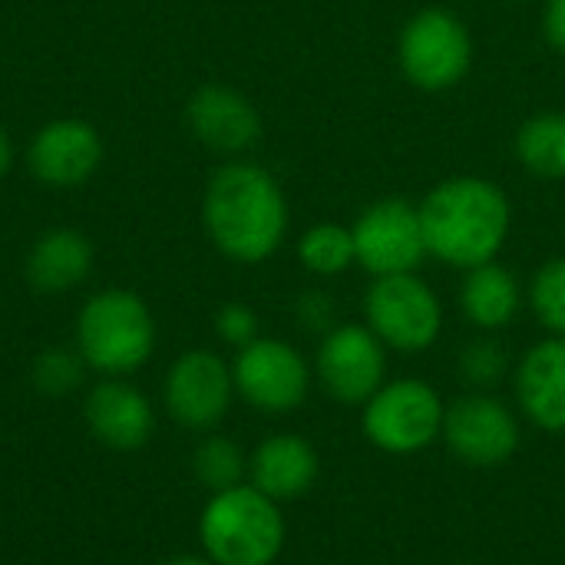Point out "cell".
Returning a JSON list of instances; mask_svg holds the SVG:
<instances>
[{
  "label": "cell",
  "instance_id": "15",
  "mask_svg": "<svg viewBox=\"0 0 565 565\" xmlns=\"http://www.w3.org/2000/svg\"><path fill=\"white\" fill-rule=\"evenodd\" d=\"M513 394L523 420L565 434V338L546 334L513 364Z\"/></svg>",
  "mask_w": 565,
  "mask_h": 565
},
{
  "label": "cell",
  "instance_id": "30",
  "mask_svg": "<svg viewBox=\"0 0 565 565\" xmlns=\"http://www.w3.org/2000/svg\"><path fill=\"white\" fill-rule=\"evenodd\" d=\"M162 565H215L212 559H205V556H192V553H182V556H172V559H166Z\"/></svg>",
  "mask_w": 565,
  "mask_h": 565
},
{
  "label": "cell",
  "instance_id": "27",
  "mask_svg": "<svg viewBox=\"0 0 565 565\" xmlns=\"http://www.w3.org/2000/svg\"><path fill=\"white\" fill-rule=\"evenodd\" d=\"M295 321L301 331L324 338L334 324H338V305L328 291L321 288H308L295 298Z\"/></svg>",
  "mask_w": 565,
  "mask_h": 565
},
{
  "label": "cell",
  "instance_id": "17",
  "mask_svg": "<svg viewBox=\"0 0 565 565\" xmlns=\"http://www.w3.org/2000/svg\"><path fill=\"white\" fill-rule=\"evenodd\" d=\"M318 477H321V457L315 444L301 434L291 430L268 434L248 454V483L281 507L308 497Z\"/></svg>",
  "mask_w": 565,
  "mask_h": 565
},
{
  "label": "cell",
  "instance_id": "10",
  "mask_svg": "<svg viewBox=\"0 0 565 565\" xmlns=\"http://www.w3.org/2000/svg\"><path fill=\"white\" fill-rule=\"evenodd\" d=\"M387 348L361 321H338L315 351V384L341 407H361L387 381Z\"/></svg>",
  "mask_w": 565,
  "mask_h": 565
},
{
  "label": "cell",
  "instance_id": "18",
  "mask_svg": "<svg viewBox=\"0 0 565 565\" xmlns=\"http://www.w3.org/2000/svg\"><path fill=\"white\" fill-rule=\"evenodd\" d=\"M93 271V245L76 228H46L26 252V285L36 295H66Z\"/></svg>",
  "mask_w": 565,
  "mask_h": 565
},
{
  "label": "cell",
  "instance_id": "28",
  "mask_svg": "<svg viewBox=\"0 0 565 565\" xmlns=\"http://www.w3.org/2000/svg\"><path fill=\"white\" fill-rule=\"evenodd\" d=\"M543 33H546V43L565 56V0H546Z\"/></svg>",
  "mask_w": 565,
  "mask_h": 565
},
{
  "label": "cell",
  "instance_id": "24",
  "mask_svg": "<svg viewBox=\"0 0 565 565\" xmlns=\"http://www.w3.org/2000/svg\"><path fill=\"white\" fill-rule=\"evenodd\" d=\"M526 305L533 318L546 328V334L565 338V255L536 268L526 285Z\"/></svg>",
  "mask_w": 565,
  "mask_h": 565
},
{
  "label": "cell",
  "instance_id": "25",
  "mask_svg": "<svg viewBox=\"0 0 565 565\" xmlns=\"http://www.w3.org/2000/svg\"><path fill=\"white\" fill-rule=\"evenodd\" d=\"M83 358L76 348H46L33 361V387L46 397H66L83 384Z\"/></svg>",
  "mask_w": 565,
  "mask_h": 565
},
{
  "label": "cell",
  "instance_id": "13",
  "mask_svg": "<svg viewBox=\"0 0 565 565\" xmlns=\"http://www.w3.org/2000/svg\"><path fill=\"white\" fill-rule=\"evenodd\" d=\"M106 146L93 122L63 116L43 122L26 146V169L46 189H76L96 175Z\"/></svg>",
  "mask_w": 565,
  "mask_h": 565
},
{
  "label": "cell",
  "instance_id": "22",
  "mask_svg": "<svg viewBox=\"0 0 565 565\" xmlns=\"http://www.w3.org/2000/svg\"><path fill=\"white\" fill-rule=\"evenodd\" d=\"M192 473L209 493L232 490L248 480V454L232 437L209 434L192 454Z\"/></svg>",
  "mask_w": 565,
  "mask_h": 565
},
{
  "label": "cell",
  "instance_id": "2",
  "mask_svg": "<svg viewBox=\"0 0 565 565\" xmlns=\"http://www.w3.org/2000/svg\"><path fill=\"white\" fill-rule=\"evenodd\" d=\"M417 209L427 255L457 271L497 262L513 232L510 195L483 175L440 179Z\"/></svg>",
  "mask_w": 565,
  "mask_h": 565
},
{
  "label": "cell",
  "instance_id": "26",
  "mask_svg": "<svg viewBox=\"0 0 565 565\" xmlns=\"http://www.w3.org/2000/svg\"><path fill=\"white\" fill-rule=\"evenodd\" d=\"M215 334L218 341H225L228 348H245L252 344L255 338H262V324H258V315L252 305H242V301H228L215 311Z\"/></svg>",
  "mask_w": 565,
  "mask_h": 565
},
{
  "label": "cell",
  "instance_id": "16",
  "mask_svg": "<svg viewBox=\"0 0 565 565\" xmlns=\"http://www.w3.org/2000/svg\"><path fill=\"white\" fill-rule=\"evenodd\" d=\"M86 430L109 450H139L156 430V411L149 397L126 377H103L83 401Z\"/></svg>",
  "mask_w": 565,
  "mask_h": 565
},
{
  "label": "cell",
  "instance_id": "11",
  "mask_svg": "<svg viewBox=\"0 0 565 565\" xmlns=\"http://www.w3.org/2000/svg\"><path fill=\"white\" fill-rule=\"evenodd\" d=\"M358 265L371 278L417 271L427 255L420 209L407 199H377L351 225Z\"/></svg>",
  "mask_w": 565,
  "mask_h": 565
},
{
  "label": "cell",
  "instance_id": "5",
  "mask_svg": "<svg viewBox=\"0 0 565 565\" xmlns=\"http://www.w3.org/2000/svg\"><path fill=\"white\" fill-rule=\"evenodd\" d=\"M447 401L424 377H387L361 404L364 440L387 457H417L440 444Z\"/></svg>",
  "mask_w": 565,
  "mask_h": 565
},
{
  "label": "cell",
  "instance_id": "29",
  "mask_svg": "<svg viewBox=\"0 0 565 565\" xmlns=\"http://www.w3.org/2000/svg\"><path fill=\"white\" fill-rule=\"evenodd\" d=\"M10 166H13V142H10L7 129L0 126V179L10 172Z\"/></svg>",
  "mask_w": 565,
  "mask_h": 565
},
{
  "label": "cell",
  "instance_id": "1",
  "mask_svg": "<svg viewBox=\"0 0 565 565\" xmlns=\"http://www.w3.org/2000/svg\"><path fill=\"white\" fill-rule=\"evenodd\" d=\"M202 225L218 255L235 265H262L288 238V199L265 166L232 159L205 182Z\"/></svg>",
  "mask_w": 565,
  "mask_h": 565
},
{
  "label": "cell",
  "instance_id": "19",
  "mask_svg": "<svg viewBox=\"0 0 565 565\" xmlns=\"http://www.w3.org/2000/svg\"><path fill=\"white\" fill-rule=\"evenodd\" d=\"M526 305V291L520 278L497 262L477 265L463 271L460 281V311L480 334H497L516 321Z\"/></svg>",
  "mask_w": 565,
  "mask_h": 565
},
{
  "label": "cell",
  "instance_id": "6",
  "mask_svg": "<svg viewBox=\"0 0 565 565\" xmlns=\"http://www.w3.org/2000/svg\"><path fill=\"white\" fill-rule=\"evenodd\" d=\"M397 66L414 89L447 93L473 66V36L454 10L424 7L397 33Z\"/></svg>",
  "mask_w": 565,
  "mask_h": 565
},
{
  "label": "cell",
  "instance_id": "12",
  "mask_svg": "<svg viewBox=\"0 0 565 565\" xmlns=\"http://www.w3.org/2000/svg\"><path fill=\"white\" fill-rule=\"evenodd\" d=\"M162 401L169 417L185 430H215L235 404L232 361L209 348L179 354L166 371Z\"/></svg>",
  "mask_w": 565,
  "mask_h": 565
},
{
  "label": "cell",
  "instance_id": "8",
  "mask_svg": "<svg viewBox=\"0 0 565 565\" xmlns=\"http://www.w3.org/2000/svg\"><path fill=\"white\" fill-rule=\"evenodd\" d=\"M440 444L470 470H500L523 447V420L497 391H467L447 401Z\"/></svg>",
  "mask_w": 565,
  "mask_h": 565
},
{
  "label": "cell",
  "instance_id": "4",
  "mask_svg": "<svg viewBox=\"0 0 565 565\" xmlns=\"http://www.w3.org/2000/svg\"><path fill=\"white\" fill-rule=\"evenodd\" d=\"M76 354L99 377H129L156 351V318L129 288H106L83 301L76 315Z\"/></svg>",
  "mask_w": 565,
  "mask_h": 565
},
{
  "label": "cell",
  "instance_id": "21",
  "mask_svg": "<svg viewBox=\"0 0 565 565\" xmlns=\"http://www.w3.org/2000/svg\"><path fill=\"white\" fill-rule=\"evenodd\" d=\"M298 262L315 278H338L358 265L351 225L341 222H318L301 232L298 238Z\"/></svg>",
  "mask_w": 565,
  "mask_h": 565
},
{
  "label": "cell",
  "instance_id": "7",
  "mask_svg": "<svg viewBox=\"0 0 565 565\" xmlns=\"http://www.w3.org/2000/svg\"><path fill=\"white\" fill-rule=\"evenodd\" d=\"M444 301L417 275H384L371 278L364 291V324L377 334L387 351L424 354L444 334Z\"/></svg>",
  "mask_w": 565,
  "mask_h": 565
},
{
  "label": "cell",
  "instance_id": "9",
  "mask_svg": "<svg viewBox=\"0 0 565 565\" xmlns=\"http://www.w3.org/2000/svg\"><path fill=\"white\" fill-rule=\"evenodd\" d=\"M232 377H235V397L265 417L295 414L315 387L311 361L285 338H265V334L235 351Z\"/></svg>",
  "mask_w": 565,
  "mask_h": 565
},
{
  "label": "cell",
  "instance_id": "23",
  "mask_svg": "<svg viewBox=\"0 0 565 565\" xmlns=\"http://www.w3.org/2000/svg\"><path fill=\"white\" fill-rule=\"evenodd\" d=\"M457 377L467 391H497L507 377H513V358L500 338L480 334L457 354Z\"/></svg>",
  "mask_w": 565,
  "mask_h": 565
},
{
  "label": "cell",
  "instance_id": "14",
  "mask_svg": "<svg viewBox=\"0 0 565 565\" xmlns=\"http://www.w3.org/2000/svg\"><path fill=\"white\" fill-rule=\"evenodd\" d=\"M189 132L218 156H242L262 139V113L225 83H202L185 103Z\"/></svg>",
  "mask_w": 565,
  "mask_h": 565
},
{
  "label": "cell",
  "instance_id": "20",
  "mask_svg": "<svg viewBox=\"0 0 565 565\" xmlns=\"http://www.w3.org/2000/svg\"><path fill=\"white\" fill-rule=\"evenodd\" d=\"M513 152L520 166L536 179H565V113L546 109L530 119L513 136Z\"/></svg>",
  "mask_w": 565,
  "mask_h": 565
},
{
  "label": "cell",
  "instance_id": "3",
  "mask_svg": "<svg viewBox=\"0 0 565 565\" xmlns=\"http://www.w3.org/2000/svg\"><path fill=\"white\" fill-rule=\"evenodd\" d=\"M202 556L215 565H275L288 543L281 503L255 490L248 480L209 493L199 513Z\"/></svg>",
  "mask_w": 565,
  "mask_h": 565
}]
</instances>
